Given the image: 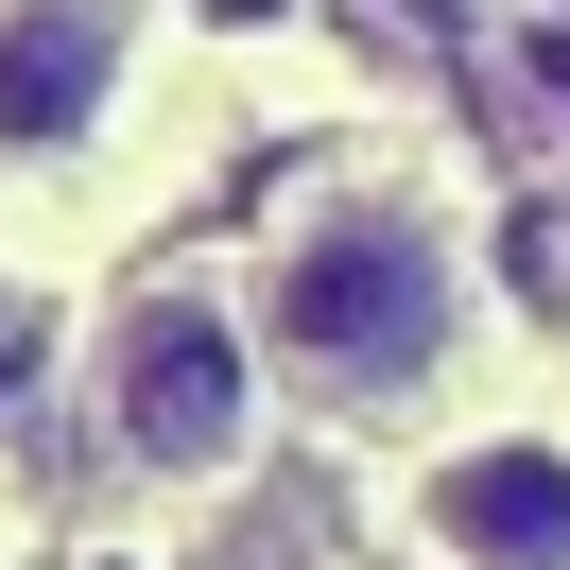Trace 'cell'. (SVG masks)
Here are the masks:
<instances>
[{
	"mask_svg": "<svg viewBox=\"0 0 570 570\" xmlns=\"http://www.w3.org/2000/svg\"><path fill=\"white\" fill-rule=\"evenodd\" d=\"M450 328H466V277H450V243H432L397 190L294 208L277 259H259V363H277L312 415H397V397H432Z\"/></svg>",
	"mask_w": 570,
	"mask_h": 570,
	"instance_id": "6da1fadb",
	"label": "cell"
},
{
	"mask_svg": "<svg viewBox=\"0 0 570 570\" xmlns=\"http://www.w3.org/2000/svg\"><path fill=\"white\" fill-rule=\"evenodd\" d=\"M87 381H105V450L139 466V484H225V466L259 450V312H225V294L156 277L105 312V346H87Z\"/></svg>",
	"mask_w": 570,
	"mask_h": 570,
	"instance_id": "7a4b0ae2",
	"label": "cell"
},
{
	"mask_svg": "<svg viewBox=\"0 0 570 570\" xmlns=\"http://www.w3.org/2000/svg\"><path fill=\"white\" fill-rule=\"evenodd\" d=\"M415 519L450 570H570V450L553 432H484V450H450L415 484Z\"/></svg>",
	"mask_w": 570,
	"mask_h": 570,
	"instance_id": "3957f363",
	"label": "cell"
},
{
	"mask_svg": "<svg viewBox=\"0 0 570 570\" xmlns=\"http://www.w3.org/2000/svg\"><path fill=\"white\" fill-rule=\"evenodd\" d=\"M121 105V0H0V156H52Z\"/></svg>",
	"mask_w": 570,
	"mask_h": 570,
	"instance_id": "277c9868",
	"label": "cell"
},
{
	"mask_svg": "<svg viewBox=\"0 0 570 570\" xmlns=\"http://www.w3.org/2000/svg\"><path fill=\"white\" fill-rule=\"evenodd\" d=\"M52 346H70V328H52V312H36V294L0 277V415H18V397H36V381H52Z\"/></svg>",
	"mask_w": 570,
	"mask_h": 570,
	"instance_id": "5b68a950",
	"label": "cell"
}]
</instances>
